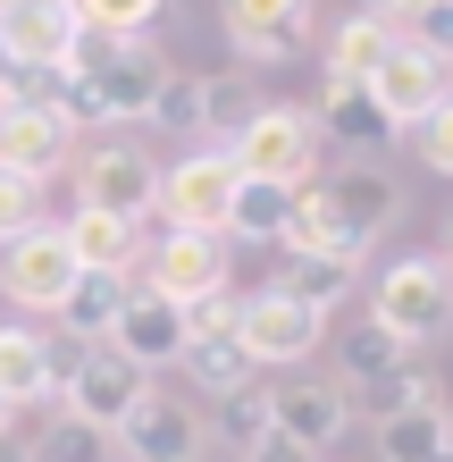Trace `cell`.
<instances>
[{
    "label": "cell",
    "mask_w": 453,
    "mask_h": 462,
    "mask_svg": "<svg viewBox=\"0 0 453 462\" xmlns=\"http://www.w3.org/2000/svg\"><path fill=\"white\" fill-rule=\"evenodd\" d=\"M76 76H93V93H101V118H151V101L159 85H168V51H159L151 34H76Z\"/></svg>",
    "instance_id": "6da1fadb"
},
{
    "label": "cell",
    "mask_w": 453,
    "mask_h": 462,
    "mask_svg": "<svg viewBox=\"0 0 453 462\" xmlns=\"http://www.w3.org/2000/svg\"><path fill=\"white\" fill-rule=\"evenodd\" d=\"M369 319H378L403 353L412 345H445L453 337V269L429 261V253L378 269V303H369Z\"/></svg>",
    "instance_id": "7a4b0ae2"
},
{
    "label": "cell",
    "mask_w": 453,
    "mask_h": 462,
    "mask_svg": "<svg viewBox=\"0 0 453 462\" xmlns=\"http://www.w3.org/2000/svg\"><path fill=\"white\" fill-rule=\"evenodd\" d=\"M319 152H328L319 143V118L311 110H277V101L235 134V169H244L252 185H277V194H303L311 169H319Z\"/></svg>",
    "instance_id": "3957f363"
},
{
    "label": "cell",
    "mask_w": 453,
    "mask_h": 462,
    "mask_svg": "<svg viewBox=\"0 0 453 462\" xmlns=\"http://www.w3.org/2000/svg\"><path fill=\"white\" fill-rule=\"evenodd\" d=\"M235 185H244L235 152H219V143H210V152H185V160H168V169H159V210H151V219L194 227V236H219Z\"/></svg>",
    "instance_id": "277c9868"
},
{
    "label": "cell",
    "mask_w": 453,
    "mask_h": 462,
    "mask_svg": "<svg viewBox=\"0 0 453 462\" xmlns=\"http://www.w3.org/2000/svg\"><path fill=\"white\" fill-rule=\"evenodd\" d=\"M143 286L159 303L194 311L210 294H227V236H194V227H159L143 244Z\"/></svg>",
    "instance_id": "5b68a950"
},
{
    "label": "cell",
    "mask_w": 453,
    "mask_h": 462,
    "mask_svg": "<svg viewBox=\"0 0 453 462\" xmlns=\"http://www.w3.org/2000/svg\"><path fill=\"white\" fill-rule=\"evenodd\" d=\"M319 34V0H227V42L244 68H285Z\"/></svg>",
    "instance_id": "8992f818"
},
{
    "label": "cell",
    "mask_w": 453,
    "mask_h": 462,
    "mask_svg": "<svg viewBox=\"0 0 453 462\" xmlns=\"http://www.w3.org/2000/svg\"><path fill=\"white\" fill-rule=\"evenodd\" d=\"M59 395H68V420H85V429H101V438H118V420L151 395V378L126 362V353L85 345V362L68 370V387H59Z\"/></svg>",
    "instance_id": "52a82bcc"
},
{
    "label": "cell",
    "mask_w": 453,
    "mask_h": 462,
    "mask_svg": "<svg viewBox=\"0 0 453 462\" xmlns=\"http://www.w3.org/2000/svg\"><path fill=\"white\" fill-rule=\"evenodd\" d=\"M76 210H101V219H151L159 210V160L151 152H85L76 160Z\"/></svg>",
    "instance_id": "ba28073f"
},
{
    "label": "cell",
    "mask_w": 453,
    "mask_h": 462,
    "mask_svg": "<svg viewBox=\"0 0 453 462\" xmlns=\"http://www.w3.org/2000/svg\"><path fill=\"white\" fill-rule=\"evenodd\" d=\"M76 278H85V269H76L59 227H34V236H17L9 253H0V286H9L17 311H59Z\"/></svg>",
    "instance_id": "9c48e42d"
},
{
    "label": "cell",
    "mask_w": 453,
    "mask_h": 462,
    "mask_svg": "<svg viewBox=\"0 0 453 462\" xmlns=\"http://www.w3.org/2000/svg\"><path fill=\"white\" fill-rule=\"evenodd\" d=\"M76 34H85L76 0H34V9L0 17V60H9L17 76H59L76 60Z\"/></svg>",
    "instance_id": "30bf717a"
},
{
    "label": "cell",
    "mask_w": 453,
    "mask_h": 462,
    "mask_svg": "<svg viewBox=\"0 0 453 462\" xmlns=\"http://www.w3.org/2000/svg\"><path fill=\"white\" fill-rule=\"evenodd\" d=\"M319 337H328V319H319L311 303H294L285 286L244 294V353H252L260 370H269V362H303V353H319Z\"/></svg>",
    "instance_id": "8fae6325"
},
{
    "label": "cell",
    "mask_w": 453,
    "mask_h": 462,
    "mask_svg": "<svg viewBox=\"0 0 453 462\" xmlns=\"http://www.w3.org/2000/svg\"><path fill=\"white\" fill-rule=\"evenodd\" d=\"M277 244H285V261H344V269H361V253H369L378 236H361L328 194H319V185H303L294 210H285V236H277Z\"/></svg>",
    "instance_id": "7c38bea8"
},
{
    "label": "cell",
    "mask_w": 453,
    "mask_h": 462,
    "mask_svg": "<svg viewBox=\"0 0 453 462\" xmlns=\"http://www.w3.org/2000/svg\"><path fill=\"white\" fill-rule=\"evenodd\" d=\"M269 420H277V438H294L303 454H328L344 429H353V395L319 387V378H294V387H269Z\"/></svg>",
    "instance_id": "4fadbf2b"
},
{
    "label": "cell",
    "mask_w": 453,
    "mask_h": 462,
    "mask_svg": "<svg viewBox=\"0 0 453 462\" xmlns=\"http://www.w3.org/2000/svg\"><path fill=\"white\" fill-rule=\"evenodd\" d=\"M118 446L126 462H202V429H194V403H177V395H143L135 412L118 420Z\"/></svg>",
    "instance_id": "5bb4252c"
},
{
    "label": "cell",
    "mask_w": 453,
    "mask_h": 462,
    "mask_svg": "<svg viewBox=\"0 0 453 462\" xmlns=\"http://www.w3.org/2000/svg\"><path fill=\"white\" fill-rule=\"evenodd\" d=\"M110 353H126L143 378L168 370V362H185V311L159 303L151 286H135V294H126V311H118V328H110Z\"/></svg>",
    "instance_id": "9a60e30c"
},
{
    "label": "cell",
    "mask_w": 453,
    "mask_h": 462,
    "mask_svg": "<svg viewBox=\"0 0 453 462\" xmlns=\"http://www.w3.org/2000/svg\"><path fill=\"white\" fill-rule=\"evenodd\" d=\"M445 76H453V68H445V60H429L420 42H394V60L378 68V85H369V93H378V110L394 118V134H403V126H420V118H429L437 101L453 93Z\"/></svg>",
    "instance_id": "2e32d148"
},
{
    "label": "cell",
    "mask_w": 453,
    "mask_h": 462,
    "mask_svg": "<svg viewBox=\"0 0 453 462\" xmlns=\"http://www.w3.org/2000/svg\"><path fill=\"white\" fill-rule=\"evenodd\" d=\"M394 42H403V25L378 17V9H353L328 25V85H378V68L394 60Z\"/></svg>",
    "instance_id": "e0dca14e"
},
{
    "label": "cell",
    "mask_w": 453,
    "mask_h": 462,
    "mask_svg": "<svg viewBox=\"0 0 453 462\" xmlns=\"http://www.w3.org/2000/svg\"><path fill=\"white\" fill-rule=\"evenodd\" d=\"M68 143H76V134L50 118L42 101H17V110H0V169H9V177L50 185V169L68 160Z\"/></svg>",
    "instance_id": "ac0fdd59"
},
{
    "label": "cell",
    "mask_w": 453,
    "mask_h": 462,
    "mask_svg": "<svg viewBox=\"0 0 453 462\" xmlns=\"http://www.w3.org/2000/svg\"><path fill=\"white\" fill-rule=\"evenodd\" d=\"M68 253L85 278H135L143 269V227L135 219H101V210H76V219H59Z\"/></svg>",
    "instance_id": "d6986e66"
},
{
    "label": "cell",
    "mask_w": 453,
    "mask_h": 462,
    "mask_svg": "<svg viewBox=\"0 0 453 462\" xmlns=\"http://www.w3.org/2000/svg\"><path fill=\"white\" fill-rule=\"evenodd\" d=\"M311 118H319V143H336V152H386L394 143V118L378 110L369 85H328Z\"/></svg>",
    "instance_id": "ffe728a7"
},
{
    "label": "cell",
    "mask_w": 453,
    "mask_h": 462,
    "mask_svg": "<svg viewBox=\"0 0 453 462\" xmlns=\"http://www.w3.org/2000/svg\"><path fill=\"white\" fill-rule=\"evenodd\" d=\"M59 395V378H50V337L25 328V319H0V403H42Z\"/></svg>",
    "instance_id": "44dd1931"
},
{
    "label": "cell",
    "mask_w": 453,
    "mask_h": 462,
    "mask_svg": "<svg viewBox=\"0 0 453 462\" xmlns=\"http://www.w3.org/2000/svg\"><path fill=\"white\" fill-rule=\"evenodd\" d=\"M319 194H328L361 236H378L386 219H403V194H394V177H386V169H369V160H344V169H328V185H319Z\"/></svg>",
    "instance_id": "7402d4cb"
},
{
    "label": "cell",
    "mask_w": 453,
    "mask_h": 462,
    "mask_svg": "<svg viewBox=\"0 0 453 462\" xmlns=\"http://www.w3.org/2000/svg\"><path fill=\"white\" fill-rule=\"evenodd\" d=\"M269 101H260V85H252V68H227V76H202V134L219 152H235V134H244Z\"/></svg>",
    "instance_id": "603a6c76"
},
{
    "label": "cell",
    "mask_w": 453,
    "mask_h": 462,
    "mask_svg": "<svg viewBox=\"0 0 453 462\" xmlns=\"http://www.w3.org/2000/svg\"><path fill=\"white\" fill-rule=\"evenodd\" d=\"M126 278H76L68 286V303H59V328H68V345H110V328H118V311H126Z\"/></svg>",
    "instance_id": "cb8c5ba5"
},
{
    "label": "cell",
    "mask_w": 453,
    "mask_h": 462,
    "mask_svg": "<svg viewBox=\"0 0 453 462\" xmlns=\"http://www.w3.org/2000/svg\"><path fill=\"white\" fill-rule=\"evenodd\" d=\"M353 403H361L369 420H394V412H445V387H437L429 362H403V370H386V378H369V387H353Z\"/></svg>",
    "instance_id": "d4e9b609"
},
{
    "label": "cell",
    "mask_w": 453,
    "mask_h": 462,
    "mask_svg": "<svg viewBox=\"0 0 453 462\" xmlns=\"http://www.w3.org/2000/svg\"><path fill=\"white\" fill-rule=\"evenodd\" d=\"M185 370H194V387L202 395H244L252 387V378H260V362H252V353H244V337H194V345H185Z\"/></svg>",
    "instance_id": "484cf974"
},
{
    "label": "cell",
    "mask_w": 453,
    "mask_h": 462,
    "mask_svg": "<svg viewBox=\"0 0 453 462\" xmlns=\"http://www.w3.org/2000/svg\"><path fill=\"white\" fill-rule=\"evenodd\" d=\"M285 210H294V194H277V185H235V202H227V244H277L285 236Z\"/></svg>",
    "instance_id": "4316f807"
},
{
    "label": "cell",
    "mask_w": 453,
    "mask_h": 462,
    "mask_svg": "<svg viewBox=\"0 0 453 462\" xmlns=\"http://www.w3.org/2000/svg\"><path fill=\"white\" fill-rule=\"evenodd\" d=\"M445 420L453 412H394V420H378V462H437L445 454Z\"/></svg>",
    "instance_id": "83f0119b"
},
{
    "label": "cell",
    "mask_w": 453,
    "mask_h": 462,
    "mask_svg": "<svg viewBox=\"0 0 453 462\" xmlns=\"http://www.w3.org/2000/svg\"><path fill=\"white\" fill-rule=\"evenodd\" d=\"M344 286H353V269H344V261H285V294H294V303H311L319 319L344 303Z\"/></svg>",
    "instance_id": "f1b7e54d"
},
{
    "label": "cell",
    "mask_w": 453,
    "mask_h": 462,
    "mask_svg": "<svg viewBox=\"0 0 453 462\" xmlns=\"http://www.w3.org/2000/svg\"><path fill=\"white\" fill-rule=\"evenodd\" d=\"M403 362H412V353L394 345L378 319H361V328L344 337V370H353V387H369V378H386V370H403Z\"/></svg>",
    "instance_id": "f546056e"
},
{
    "label": "cell",
    "mask_w": 453,
    "mask_h": 462,
    "mask_svg": "<svg viewBox=\"0 0 453 462\" xmlns=\"http://www.w3.org/2000/svg\"><path fill=\"white\" fill-rule=\"evenodd\" d=\"M151 126L177 134V143H194V134H202V76H168L159 101H151Z\"/></svg>",
    "instance_id": "4dcf8cb0"
},
{
    "label": "cell",
    "mask_w": 453,
    "mask_h": 462,
    "mask_svg": "<svg viewBox=\"0 0 453 462\" xmlns=\"http://www.w3.org/2000/svg\"><path fill=\"white\" fill-rule=\"evenodd\" d=\"M101 446H110V438H101V429H85V420H42V438L34 446H25V454H34V462H101Z\"/></svg>",
    "instance_id": "1f68e13d"
},
{
    "label": "cell",
    "mask_w": 453,
    "mask_h": 462,
    "mask_svg": "<svg viewBox=\"0 0 453 462\" xmlns=\"http://www.w3.org/2000/svg\"><path fill=\"white\" fill-rule=\"evenodd\" d=\"M34 227H42V185L0 169V253H9L17 236H34Z\"/></svg>",
    "instance_id": "d6a6232c"
},
{
    "label": "cell",
    "mask_w": 453,
    "mask_h": 462,
    "mask_svg": "<svg viewBox=\"0 0 453 462\" xmlns=\"http://www.w3.org/2000/svg\"><path fill=\"white\" fill-rule=\"evenodd\" d=\"M159 9H168V0H76V17H85L93 34H143Z\"/></svg>",
    "instance_id": "836d02e7"
},
{
    "label": "cell",
    "mask_w": 453,
    "mask_h": 462,
    "mask_svg": "<svg viewBox=\"0 0 453 462\" xmlns=\"http://www.w3.org/2000/svg\"><path fill=\"white\" fill-rule=\"evenodd\" d=\"M403 42H420L429 60L453 68V0H420V9L403 17Z\"/></svg>",
    "instance_id": "e575fe53"
},
{
    "label": "cell",
    "mask_w": 453,
    "mask_h": 462,
    "mask_svg": "<svg viewBox=\"0 0 453 462\" xmlns=\"http://www.w3.org/2000/svg\"><path fill=\"white\" fill-rule=\"evenodd\" d=\"M194 337H244V294H210V303H194V311H185V345H194Z\"/></svg>",
    "instance_id": "d590c367"
},
{
    "label": "cell",
    "mask_w": 453,
    "mask_h": 462,
    "mask_svg": "<svg viewBox=\"0 0 453 462\" xmlns=\"http://www.w3.org/2000/svg\"><path fill=\"white\" fill-rule=\"evenodd\" d=\"M269 429H277V420H269V387H260V378H252L244 395H227V438H235V446H260Z\"/></svg>",
    "instance_id": "8d00e7d4"
},
{
    "label": "cell",
    "mask_w": 453,
    "mask_h": 462,
    "mask_svg": "<svg viewBox=\"0 0 453 462\" xmlns=\"http://www.w3.org/2000/svg\"><path fill=\"white\" fill-rule=\"evenodd\" d=\"M412 134H420V160H429L437 177H453V93H445V101H437V110L420 118Z\"/></svg>",
    "instance_id": "74e56055"
},
{
    "label": "cell",
    "mask_w": 453,
    "mask_h": 462,
    "mask_svg": "<svg viewBox=\"0 0 453 462\" xmlns=\"http://www.w3.org/2000/svg\"><path fill=\"white\" fill-rule=\"evenodd\" d=\"M244 462H319V454H303L294 438H277V429H269L260 446H244Z\"/></svg>",
    "instance_id": "f35d334b"
},
{
    "label": "cell",
    "mask_w": 453,
    "mask_h": 462,
    "mask_svg": "<svg viewBox=\"0 0 453 462\" xmlns=\"http://www.w3.org/2000/svg\"><path fill=\"white\" fill-rule=\"evenodd\" d=\"M361 9H378V17H394V25H403V17L420 9V0H361Z\"/></svg>",
    "instance_id": "ab89813d"
},
{
    "label": "cell",
    "mask_w": 453,
    "mask_h": 462,
    "mask_svg": "<svg viewBox=\"0 0 453 462\" xmlns=\"http://www.w3.org/2000/svg\"><path fill=\"white\" fill-rule=\"evenodd\" d=\"M0 462H34V454H25V446H17V438H0Z\"/></svg>",
    "instance_id": "60d3db41"
},
{
    "label": "cell",
    "mask_w": 453,
    "mask_h": 462,
    "mask_svg": "<svg viewBox=\"0 0 453 462\" xmlns=\"http://www.w3.org/2000/svg\"><path fill=\"white\" fill-rule=\"evenodd\" d=\"M17 9H34V0H0V17H17Z\"/></svg>",
    "instance_id": "b9f144b4"
},
{
    "label": "cell",
    "mask_w": 453,
    "mask_h": 462,
    "mask_svg": "<svg viewBox=\"0 0 453 462\" xmlns=\"http://www.w3.org/2000/svg\"><path fill=\"white\" fill-rule=\"evenodd\" d=\"M445 269H453V219H445Z\"/></svg>",
    "instance_id": "7bdbcfd3"
},
{
    "label": "cell",
    "mask_w": 453,
    "mask_h": 462,
    "mask_svg": "<svg viewBox=\"0 0 453 462\" xmlns=\"http://www.w3.org/2000/svg\"><path fill=\"white\" fill-rule=\"evenodd\" d=\"M0 438H9V403H0Z\"/></svg>",
    "instance_id": "ee69618b"
},
{
    "label": "cell",
    "mask_w": 453,
    "mask_h": 462,
    "mask_svg": "<svg viewBox=\"0 0 453 462\" xmlns=\"http://www.w3.org/2000/svg\"><path fill=\"white\" fill-rule=\"evenodd\" d=\"M445 446H453V420H445Z\"/></svg>",
    "instance_id": "f6af8a7d"
},
{
    "label": "cell",
    "mask_w": 453,
    "mask_h": 462,
    "mask_svg": "<svg viewBox=\"0 0 453 462\" xmlns=\"http://www.w3.org/2000/svg\"><path fill=\"white\" fill-rule=\"evenodd\" d=\"M437 462H453V446H445V454H437Z\"/></svg>",
    "instance_id": "bcb514c9"
}]
</instances>
